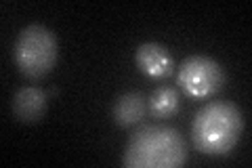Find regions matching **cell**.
Returning <instances> with one entry per match:
<instances>
[{
  "label": "cell",
  "instance_id": "cell-1",
  "mask_svg": "<svg viewBox=\"0 0 252 168\" xmlns=\"http://www.w3.org/2000/svg\"><path fill=\"white\" fill-rule=\"evenodd\" d=\"M187 162L181 133L168 126H141L130 134L122 164L128 168H179Z\"/></svg>",
  "mask_w": 252,
  "mask_h": 168
},
{
  "label": "cell",
  "instance_id": "cell-3",
  "mask_svg": "<svg viewBox=\"0 0 252 168\" xmlns=\"http://www.w3.org/2000/svg\"><path fill=\"white\" fill-rule=\"evenodd\" d=\"M13 57L15 66L23 76L32 80L44 78L55 67L59 57L57 36L40 23H32V26L19 32L13 49Z\"/></svg>",
  "mask_w": 252,
  "mask_h": 168
},
{
  "label": "cell",
  "instance_id": "cell-7",
  "mask_svg": "<svg viewBox=\"0 0 252 168\" xmlns=\"http://www.w3.org/2000/svg\"><path fill=\"white\" fill-rule=\"evenodd\" d=\"M145 116V99L139 93H124L114 103V120L118 126H132L139 124Z\"/></svg>",
  "mask_w": 252,
  "mask_h": 168
},
{
  "label": "cell",
  "instance_id": "cell-5",
  "mask_svg": "<svg viewBox=\"0 0 252 168\" xmlns=\"http://www.w3.org/2000/svg\"><path fill=\"white\" fill-rule=\"evenodd\" d=\"M137 66L149 78H166L175 69V61L172 55L166 51V46L158 42H145L137 49Z\"/></svg>",
  "mask_w": 252,
  "mask_h": 168
},
{
  "label": "cell",
  "instance_id": "cell-4",
  "mask_svg": "<svg viewBox=\"0 0 252 168\" xmlns=\"http://www.w3.org/2000/svg\"><path fill=\"white\" fill-rule=\"evenodd\" d=\"M225 82V71L219 61L206 55H191L179 66L177 84L193 99H206L215 95Z\"/></svg>",
  "mask_w": 252,
  "mask_h": 168
},
{
  "label": "cell",
  "instance_id": "cell-6",
  "mask_svg": "<svg viewBox=\"0 0 252 168\" xmlns=\"http://www.w3.org/2000/svg\"><path fill=\"white\" fill-rule=\"evenodd\" d=\"M46 95L38 86H23L13 97V114L19 122H38L46 114Z\"/></svg>",
  "mask_w": 252,
  "mask_h": 168
},
{
  "label": "cell",
  "instance_id": "cell-2",
  "mask_svg": "<svg viewBox=\"0 0 252 168\" xmlns=\"http://www.w3.org/2000/svg\"><path fill=\"white\" fill-rule=\"evenodd\" d=\"M244 118L238 105L229 101L206 103L191 122V137L198 151L206 156H225L238 145Z\"/></svg>",
  "mask_w": 252,
  "mask_h": 168
},
{
  "label": "cell",
  "instance_id": "cell-8",
  "mask_svg": "<svg viewBox=\"0 0 252 168\" xmlns=\"http://www.w3.org/2000/svg\"><path fill=\"white\" fill-rule=\"evenodd\" d=\"M179 93L172 86H160L149 97V111L154 118H170L179 109Z\"/></svg>",
  "mask_w": 252,
  "mask_h": 168
}]
</instances>
